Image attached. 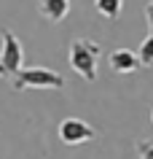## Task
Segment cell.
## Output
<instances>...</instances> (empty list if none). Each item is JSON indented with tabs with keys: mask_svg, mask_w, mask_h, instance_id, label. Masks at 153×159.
<instances>
[{
	"mask_svg": "<svg viewBox=\"0 0 153 159\" xmlns=\"http://www.w3.org/2000/svg\"><path fill=\"white\" fill-rule=\"evenodd\" d=\"M102 54V46L89 38H75L70 41V65L83 81H94L97 78V59Z\"/></svg>",
	"mask_w": 153,
	"mask_h": 159,
	"instance_id": "cell-1",
	"label": "cell"
},
{
	"mask_svg": "<svg viewBox=\"0 0 153 159\" xmlns=\"http://www.w3.org/2000/svg\"><path fill=\"white\" fill-rule=\"evenodd\" d=\"M65 78L51 67H24L14 75V89L24 92V89H62Z\"/></svg>",
	"mask_w": 153,
	"mask_h": 159,
	"instance_id": "cell-2",
	"label": "cell"
},
{
	"mask_svg": "<svg viewBox=\"0 0 153 159\" xmlns=\"http://www.w3.org/2000/svg\"><path fill=\"white\" fill-rule=\"evenodd\" d=\"M3 38V49H0V78H14L22 70V62H24V51H22V43L11 30H3L0 33Z\"/></svg>",
	"mask_w": 153,
	"mask_h": 159,
	"instance_id": "cell-3",
	"label": "cell"
},
{
	"mask_svg": "<svg viewBox=\"0 0 153 159\" xmlns=\"http://www.w3.org/2000/svg\"><path fill=\"white\" fill-rule=\"evenodd\" d=\"M59 138H62V143H67V146H78V143L94 140V138H97V129H94L89 121H83V119H65L59 124Z\"/></svg>",
	"mask_w": 153,
	"mask_h": 159,
	"instance_id": "cell-4",
	"label": "cell"
},
{
	"mask_svg": "<svg viewBox=\"0 0 153 159\" xmlns=\"http://www.w3.org/2000/svg\"><path fill=\"white\" fill-rule=\"evenodd\" d=\"M108 62H110V67L116 70V73H134L137 67L142 65V62H140V54H134V51H129V49L110 51Z\"/></svg>",
	"mask_w": 153,
	"mask_h": 159,
	"instance_id": "cell-5",
	"label": "cell"
},
{
	"mask_svg": "<svg viewBox=\"0 0 153 159\" xmlns=\"http://www.w3.org/2000/svg\"><path fill=\"white\" fill-rule=\"evenodd\" d=\"M38 11L49 22H62L70 14V0H38Z\"/></svg>",
	"mask_w": 153,
	"mask_h": 159,
	"instance_id": "cell-6",
	"label": "cell"
},
{
	"mask_svg": "<svg viewBox=\"0 0 153 159\" xmlns=\"http://www.w3.org/2000/svg\"><path fill=\"white\" fill-rule=\"evenodd\" d=\"M94 6H97V11H100L105 19H110V22H116V19L121 16V8H124V0H94Z\"/></svg>",
	"mask_w": 153,
	"mask_h": 159,
	"instance_id": "cell-7",
	"label": "cell"
},
{
	"mask_svg": "<svg viewBox=\"0 0 153 159\" xmlns=\"http://www.w3.org/2000/svg\"><path fill=\"white\" fill-rule=\"evenodd\" d=\"M140 62L142 65H153V35H148L142 43H140Z\"/></svg>",
	"mask_w": 153,
	"mask_h": 159,
	"instance_id": "cell-8",
	"label": "cell"
},
{
	"mask_svg": "<svg viewBox=\"0 0 153 159\" xmlns=\"http://www.w3.org/2000/svg\"><path fill=\"white\" fill-rule=\"evenodd\" d=\"M137 154L140 159H153V140H137Z\"/></svg>",
	"mask_w": 153,
	"mask_h": 159,
	"instance_id": "cell-9",
	"label": "cell"
},
{
	"mask_svg": "<svg viewBox=\"0 0 153 159\" xmlns=\"http://www.w3.org/2000/svg\"><path fill=\"white\" fill-rule=\"evenodd\" d=\"M145 19H148V25H151V35H153V0L145 6Z\"/></svg>",
	"mask_w": 153,
	"mask_h": 159,
	"instance_id": "cell-10",
	"label": "cell"
},
{
	"mask_svg": "<svg viewBox=\"0 0 153 159\" xmlns=\"http://www.w3.org/2000/svg\"><path fill=\"white\" fill-rule=\"evenodd\" d=\"M151 121H153V111H151Z\"/></svg>",
	"mask_w": 153,
	"mask_h": 159,
	"instance_id": "cell-11",
	"label": "cell"
}]
</instances>
